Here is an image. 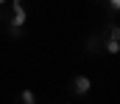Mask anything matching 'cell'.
<instances>
[{
    "mask_svg": "<svg viewBox=\"0 0 120 104\" xmlns=\"http://www.w3.org/2000/svg\"><path fill=\"white\" fill-rule=\"evenodd\" d=\"M70 90H73V96H87V93L92 90L90 76H84V73H75V76L70 79Z\"/></svg>",
    "mask_w": 120,
    "mask_h": 104,
    "instance_id": "cell-1",
    "label": "cell"
},
{
    "mask_svg": "<svg viewBox=\"0 0 120 104\" xmlns=\"http://www.w3.org/2000/svg\"><path fill=\"white\" fill-rule=\"evenodd\" d=\"M25 20H28V11H25L22 6L11 8V17H8V25H11V28H22V25H25Z\"/></svg>",
    "mask_w": 120,
    "mask_h": 104,
    "instance_id": "cell-2",
    "label": "cell"
},
{
    "mask_svg": "<svg viewBox=\"0 0 120 104\" xmlns=\"http://www.w3.org/2000/svg\"><path fill=\"white\" fill-rule=\"evenodd\" d=\"M103 45H106V54H120V42L117 39H109V37H106Z\"/></svg>",
    "mask_w": 120,
    "mask_h": 104,
    "instance_id": "cell-3",
    "label": "cell"
},
{
    "mask_svg": "<svg viewBox=\"0 0 120 104\" xmlns=\"http://www.w3.org/2000/svg\"><path fill=\"white\" fill-rule=\"evenodd\" d=\"M103 37H109V39H117V42H120V25H109Z\"/></svg>",
    "mask_w": 120,
    "mask_h": 104,
    "instance_id": "cell-4",
    "label": "cell"
},
{
    "mask_svg": "<svg viewBox=\"0 0 120 104\" xmlns=\"http://www.w3.org/2000/svg\"><path fill=\"white\" fill-rule=\"evenodd\" d=\"M22 104H36V96H34V90H22Z\"/></svg>",
    "mask_w": 120,
    "mask_h": 104,
    "instance_id": "cell-5",
    "label": "cell"
},
{
    "mask_svg": "<svg viewBox=\"0 0 120 104\" xmlns=\"http://www.w3.org/2000/svg\"><path fill=\"white\" fill-rule=\"evenodd\" d=\"M87 48H90V51H98V48H101V37H90V39H87Z\"/></svg>",
    "mask_w": 120,
    "mask_h": 104,
    "instance_id": "cell-6",
    "label": "cell"
},
{
    "mask_svg": "<svg viewBox=\"0 0 120 104\" xmlns=\"http://www.w3.org/2000/svg\"><path fill=\"white\" fill-rule=\"evenodd\" d=\"M8 34H11V39H20V37H22V28H11V25H8Z\"/></svg>",
    "mask_w": 120,
    "mask_h": 104,
    "instance_id": "cell-7",
    "label": "cell"
},
{
    "mask_svg": "<svg viewBox=\"0 0 120 104\" xmlns=\"http://www.w3.org/2000/svg\"><path fill=\"white\" fill-rule=\"evenodd\" d=\"M106 3H109V8H112V11H120V0H106Z\"/></svg>",
    "mask_w": 120,
    "mask_h": 104,
    "instance_id": "cell-8",
    "label": "cell"
},
{
    "mask_svg": "<svg viewBox=\"0 0 120 104\" xmlns=\"http://www.w3.org/2000/svg\"><path fill=\"white\" fill-rule=\"evenodd\" d=\"M17 6H22V0H11V8H17Z\"/></svg>",
    "mask_w": 120,
    "mask_h": 104,
    "instance_id": "cell-9",
    "label": "cell"
},
{
    "mask_svg": "<svg viewBox=\"0 0 120 104\" xmlns=\"http://www.w3.org/2000/svg\"><path fill=\"white\" fill-rule=\"evenodd\" d=\"M3 6H6V0H0V8H3Z\"/></svg>",
    "mask_w": 120,
    "mask_h": 104,
    "instance_id": "cell-10",
    "label": "cell"
},
{
    "mask_svg": "<svg viewBox=\"0 0 120 104\" xmlns=\"http://www.w3.org/2000/svg\"><path fill=\"white\" fill-rule=\"evenodd\" d=\"M95 3H98V0H95Z\"/></svg>",
    "mask_w": 120,
    "mask_h": 104,
    "instance_id": "cell-11",
    "label": "cell"
},
{
    "mask_svg": "<svg viewBox=\"0 0 120 104\" xmlns=\"http://www.w3.org/2000/svg\"><path fill=\"white\" fill-rule=\"evenodd\" d=\"M67 104H70V101H67Z\"/></svg>",
    "mask_w": 120,
    "mask_h": 104,
    "instance_id": "cell-12",
    "label": "cell"
}]
</instances>
